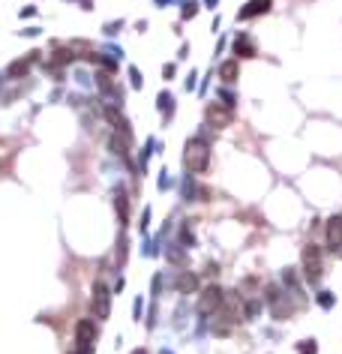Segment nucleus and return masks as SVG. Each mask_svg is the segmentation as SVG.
Instances as JSON below:
<instances>
[{"label": "nucleus", "mask_w": 342, "mask_h": 354, "mask_svg": "<svg viewBox=\"0 0 342 354\" xmlns=\"http://www.w3.org/2000/svg\"><path fill=\"white\" fill-rule=\"evenodd\" d=\"M207 162H210V147H207L201 138H189L186 147H183V165L192 171V174H204V171H207Z\"/></svg>", "instance_id": "nucleus-1"}, {"label": "nucleus", "mask_w": 342, "mask_h": 354, "mask_svg": "<svg viewBox=\"0 0 342 354\" xmlns=\"http://www.w3.org/2000/svg\"><path fill=\"white\" fill-rule=\"evenodd\" d=\"M303 276H306V282H312V285L321 282V249L315 243L303 246Z\"/></svg>", "instance_id": "nucleus-2"}, {"label": "nucleus", "mask_w": 342, "mask_h": 354, "mask_svg": "<svg viewBox=\"0 0 342 354\" xmlns=\"http://www.w3.org/2000/svg\"><path fill=\"white\" fill-rule=\"evenodd\" d=\"M93 339H96V327L87 318H81L75 324V342H78V351L75 354H93Z\"/></svg>", "instance_id": "nucleus-3"}, {"label": "nucleus", "mask_w": 342, "mask_h": 354, "mask_svg": "<svg viewBox=\"0 0 342 354\" xmlns=\"http://www.w3.org/2000/svg\"><path fill=\"white\" fill-rule=\"evenodd\" d=\"M108 312H111V291H108L105 282H96V285H93V315H96L99 321H105Z\"/></svg>", "instance_id": "nucleus-4"}, {"label": "nucleus", "mask_w": 342, "mask_h": 354, "mask_svg": "<svg viewBox=\"0 0 342 354\" xmlns=\"http://www.w3.org/2000/svg\"><path fill=\"white\" fill-rule=\"evenodd\" d=\"M204 117H207V123L210 126H216V129H222V126H228L231 123V108H228L225 102H210L207 108H204Z\"/></svg>", "instance_id": "nucleus-5"}, {"label": "nucleus", "mask_w": 342, "mask_h": 354, "mask_svg": "<svg viewBox=\"0 0 342 354\" xmlns=\"http://www.w3.org/2000/svg\"><path fill=\"white\" fill-rule=\"evenodd\" d=\"M219 306H222V288H216V285L204 288L201 297H198V312L201 315H210V312H216Z\"/></svg>", "instance_id": "nucleus-6"}, {"label": "nucleus", "mask_w": 342, "mask_h": 354, "mask_svg": "<svg viewBox=\"0 0 342 354\" xmlns=\"http://www.w3.org/2000/svg\"><path fill=\"white\" fill-rule=\"evenodd\" d=\"M105 117H108V123L117 129V135H123V138H132V132H129V120L123 117V111L120 108H105Z\"/></svg>", "instance_id": "nucleus-7"}, {"label": "nucleus", "mask_w": 342, "mask_h": 354, "mask_svg": "<svg viewBox=\"0 0 342 354\" xmlns=\"http://www.w3.org/2000/svg\"><path fill=\"white\" fill-rule=\"evenodd\" d=\"M327 246H330L333 252L342 246V216H333V219L327 222Z\"/></svg>", "instance_id": "nucleus-8"}, {"label": "nucleus", "mask_w": 342, "mask_h": 354, "mask_svg": "<svg viewBox=\"0 0 342 354\" xmlns=\"http://www.w3.org/2000/svg\"><path fill=\"white\" fill-rule=\"evenodd\" d=\"M270 9V0H249V3L240 9V18L246 21V18H255V15H264Z\"/></svg>", "instance_id": "nucleus-9"}, {"label": "nucleus", "mask_w": 342, "mask_h": 354, "mask_svg": "<svg viewBox=\"0 0 342 354\" xmlns=\"http://www.w3.org/2000/svg\"><path fill=\"white\" fill-rule=\"evenodd\" d=\"M36 63V51H30L27 57H21V60H15V63H9V75L12 78H21V75H27V69Z\"/></svg>", "instance_id": "nucleus-10"}, {"label": "nucleus", "mask_w": 342, "mask_h": 354, "mask_svg": "<svg viewBox=\"0 0 342 354\" xmlns=\"http://www.w3.org/2000/svg\"><path fill=\"white\" fill-rule=\"evenodd\" d=\"M114 207H117L120 222L126 225V222H129V201H126V192H123V189H114Z\"/></svg>", "instance_id": "nucleus-11"}, {"label": "nucleus", "mask_w": 342, "mask_h": 354, "mask_svg": "<svg viewBox=\"0 0 342 354\" xmlns=\"http://www.w3.org/2000/svg\"><path fill=\"white\" fill-rule=\"evenodd\" d=\"M234 51H237L240 57H255V54H258L249 36H237V39H234Z\"/></svg>", "instance_id": "nucleus-12"}, {"label": "nucleus", "mask_w": 342, "mask_h": 354, "mask_svg": "<svg viewBox=\"0 0 342 354\" xmlns=\"http://www.w3.org/2000/svg\"><path fill=\"white\" fill-rule=\"evenodd\" d=\"M237 72H240V69H237V60H225V63L219 66V78H222L225 84H231L234 78H237Z\"/></svg>", "instance_id": "nucleus-13"}, {"label": "nucleus", "mask_w": 342, "mask_h": 354, "mask_svg": "<svg viewBox=\"0 0 342 354\" xmlns=\"http://www.w3.org/2000/svg\"><path fill=\"white\" fill-rule=\"evenodd\" d=\"M177 288H180V291H195V288H198V279L192 276V273H180V276H177Z\"/></svg>", "instance_id": "nucleus-14"}, {"label": "nucleus", "mask_w": 342, "mask_h": 354, "mask_svg": "<svg viewBox=\"0 0 342 354\" xmlns=\"http://www.w3.org/2000/svg\"><path fill=\"white\" fill-rule=\"evenodd\" d=\"M126 144H129V138H123V135H111V150H114V153L126 156V153H129V150H126Z\"/></svg>", "instance_id": "nucleus-15"}, {"label": "nucleus", "mask_w": 342, "mask_h": 354, "mask_svg": "<svg viewBox=\"0 0 342 354\" xmlns=\"http://www.w3.org/2000/svg\"><path fill=\"white\" fill-rule=\"evenodd\" d=\"M300 354H318L315 342H312V339H306V342H300Z\"/></svg>", "instance_id": "nucleus-16"}, {"label": "nucleus", "mask_w": 342, "mask_h": 354, "mask_svg": "<svg viewBox=\"0 0 342 354\" xmlns=\"http://www.w3.org/2000/svg\"><path fill=\"white\" fill-rule=\"evenodd\" d=\"M195 12H198V3H195V0H189V3L183 6V18H192Z\"/></svg>", "instance_id": "nucleus-17"}, {"label": "nucleus", "mask_w": 342, "mask_h": 354, "mask_svg": "<svg viewBox=\"0 0 342 354\" xmlns=\"http://www.w3.org/2000/svg\"><path fill=\"white\" fill-rule=\"evenodd\" d=\"M318 303H321L324 309H330V306H333V294H330V291H321V294H318Z\"/></svg>", "instance_id": "nucleus-18"}, {"label": "nucleus", "mask_w": 342, "mask_h": 354, "mask_svg": "<svg viewBox=\"0 0 342 354\" xmlns=\"http://www.w3.org/2000/svg\"><path fill=\"white\" fill-rule=\"evenodd\" d=\"M258 312H261V303H255V300H252V303L246 306V318H255Z\"/></svg>", "instance_id": "nucleus-19"}, {"label": "nucleus", "mask_w": 342, "mask_h": 354, "mask_svg": "<svg viewBox=\"0 0 342 354\" xmlns=\"http://www.w3.org/2000/svg\"><path fill=\"white\" fill-rule=\"evenodd\" d=\"M99 87H102V90H111V78H108V72H99Z\"/></svg>", "instance_id": "nucleus-20"}, {"label": "nucleus", "mask_w": 342, "mask_h": 354, "mask_svg": "<svg viewBox=\"0 0 342 354\" xmlns=\"http://www.w3.org/2000/svg\"><path fill=\"white\" fill-rule=\"evenodd\" d=\"M129 75H132V84H135V87H141V72H138L135 66L129 69Z\"/></svg>", "instance_id": "nucleus-21"}, {"label": "nucleus", "mask_w": 342, "mask_h": 354, "mask_svg": "<svg viewBox=\"0 0 342 354\" xmlns=\"http://www.w3.org/2000/svg\"><path fill=\"white\" fill-rule=\"evenodd\" d=\"M168 258H171V261H180L183 255H180V249H168Z\"/></svg>", "instance_id": "nucleus-22"}, {"label": "nucleus", "mask_w": 342, "mask_h": 354, "mask_svg": "<svg viewBox=\"0 0 342 354\" xmlns=\"http://www.w3.org/2000/svg\"><path fill=\"white\" fill-rule=\"evenodd\" d=\"M132 354H147V351H144V348H138V351H132Z\"/></svg>", "instance_id": "nucleus-23"}, {"label": "nucleus", "mask_w": 342, "mask_h": 354, "mask_svg": "<svg viewBox=\"0 0 342 354\" xmlns=\"http://www.w3.org/2000/svg\"><path fill=\"white\" fill-rule=\"evenodd\" d=\"M165 354H168V351H165Z\"/></svg>", "instance_id": "nucleus-24"}]
</instances>
